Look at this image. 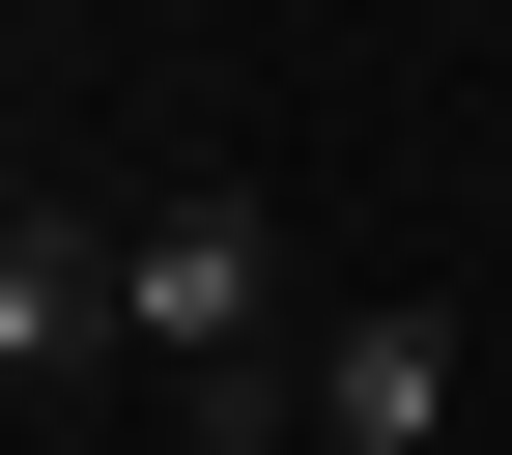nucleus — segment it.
Here are the masks:
<instances>
[{"instance_id": "f257e3e1", "label": "nucleus", "mask_w": 512, "mask_h": 455, "mask_svg": "<svg viewBox=\"0 0 512 455\" xmlns=\"http://www.w3.org/2000/svg\"><path fill=\"white\" fill-rule=\"evenodd\" d=\"M143 370H171L200 455H313L285 427V200H256V171H171L143 200Z\"/></svg>"}, {"instance_id": "f03ea898", "label": "nucleus", "mask_w": 512, "mask_h": 455, "mask_svg": "<svg viewBox=\"0 0 512 455\" xmlns=\"http://www.w3.org/2000/svg\"><path fill=\"white\" fill-rule=\"evenodd\" d=\"M456 285H342V313H313V427H342V455H456Z\"/></svg>"}, {"instance_id": "7ed1b4c3", "label": "nucleus", "mask_w": 512, "mask_h": 455, "mask_svg": "<svg viewBox=\"0 0 512 455\" xmlns=\"http://www.w3.org/2000/svg\"><path fill=\"white\" fill-rule=\"evenodd\" d=\"M114 342H143V228H0V370H29V399H57V370H114Z\"/></svg>"}, {"instance_id": "20e7f679", "label": "nucleus", "mask_w": 512, "mask_h": 455, "mask_svg": "<svg viewBox=\"0 0 512 455\" xmlns=\"http://www.w3.org/2000/svg\"><path fill=\"white\" fill-rule=\"evenodd\" d=\"M313 455H342V427H313Z\"/></svg>"}]
</instances>
